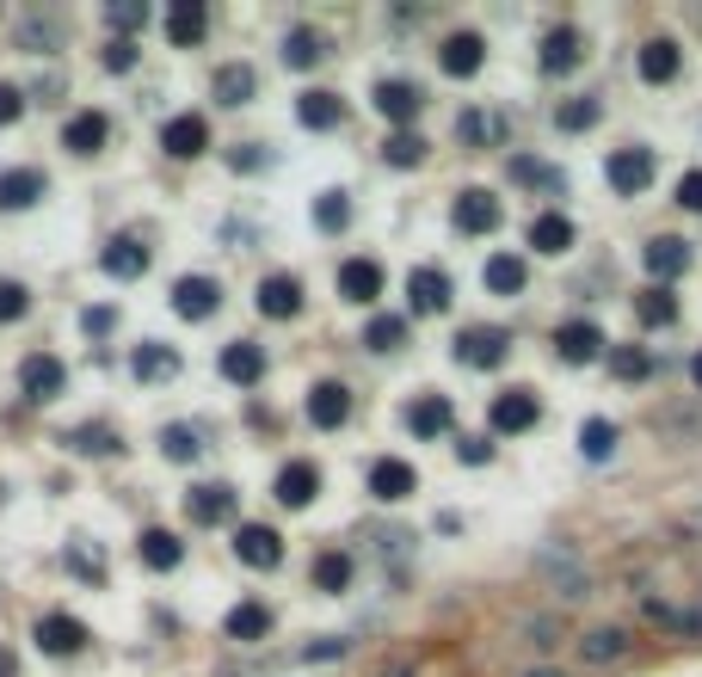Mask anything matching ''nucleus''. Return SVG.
Returning <instances> with one entry per match:
<instances>
[{"instance_id": "1", "label": "nucleus", "mask_w": 702, "mask_h": 677, "mask_svg": "<svg viewBox=\"0 0 702 677\" xmlns=\"http://www.w3.org/2000/svg\"><path fill=\"white\" fill-rule=\"evenodd\" d=\"M653 173H660L653 148H610V160H604V179L616 198H641L653 186Z\"/></svg>"}, {"instance_id": "2", "label": "nucleus", "mask_w": 702, "mask_h": 677, "mask_svg": "<svg viewBox=\"0 0 702 677\" xmlns=\"http://www.w3.org/2000/svg\"><path fill=\"white\" fill-rule=\"evenodd\" d=\"M505 346H512V332H500V327H463L451 339L456 364H468V370H493L505 358Z\"/></svg>"}, {"instance_id": "3", "label": "nucleus", "mask_w": 702, "mask_h": 677, "mask_svg": "<svg viewBox=\"0 0 702 677\" xmlns=\"http://www.w3.org/2000/svg\"><path fill=\"white\" fill-rule=\"evenodd\" d=\"M19 388H26V400L31 407H43V400H56L68 388V370H62V358H50V351H31L26 364H19Z\"/></svg>"}, {"instance_id": "4", "label": "nucleus", "mask_w": 702, "mask_h": 677, "mask_svg": "<svg viewBox=\"0 0 702 677\" xmlns=\"http://www.w3.org/2000/svg\"><path fill=\"white\" fill-rule=\"evenodd\" d=\"M87 640H93V635H87V623H80V616H68V610L38 616V647L50 653V659H75Z\"/></svg>"}, {"instance_id": "5", "label": "nucleus", "mask_w": 702, "mask_h": 677, "mask_svg": "<svg viewBox=\"0 0 702 677\" xmlns=\"http://www.w3.org/2000/svg\"><path fill=\"white\" fill-rule=\"evenodd\" d=\"M160 148H167L172 160H198L204 148H210V123H204L198 111H179V118H167V130H160Z\"/></svg>"}, {"instance_id": "6", "label": "nucleus", "mask_w": 702, "mask_h": 677, "mask_svg": "<svg viewBox=\"0 0 702 677\" xmlns=\"http://www.w3.org/2000/svg\"><path fill=\"white\" fill-rule=\"evenodd\" d=\"M370 492L383 505H401L419 492V475H413V462H401V456H376L370 462Z\"/></svg>"}, {"instance_id": "7", "label": "nucleus", "mask_w": 702, "mask_h": 677, "mask_svg": "<svg viewBox=\"0 0 702 677\" xmlns=\"http://www.w3.org/2000/svg\"><path fill=\"white\" fill-rule=\"evenodd\" d=\"M253 302H259L266 320H296L303 315V283H296L290 271H271V278H259V296H253Z\"/></svg>"}, {"instance_id": "8", "label": "nucleus", "mask_w": 702, "mask_h": 677, "mask_svg": "<svg viewBox=\"0 0 702 677\" xmlns=\"http://www.w3.org/2000/svg\"><path fill=\"white\" fill-rule=\"evenodd\" d=\"M223 308V283L216 278H179L172 283V315L179 320H210Z\"/></svg>"}, {"instance_id": "9", "label": "nucleus", "mask_w": 702, "mask_h": 677, "mask_svg": "<svg viewBox=\"0 0 702 677\" xmlns=\"http://www.w3.org/2000/svg\"><path fill=\"white\" fill-rule=\"evenodd\" d=\"M235 555L247 560V567L271 573L284 560V536L271 530V524H240V530H235Z\"/></svg>"}, {"instance_id": "10", "label": "nucleus", "mask_w": 702, "mask_h": 677, "mask_svg": "<svg viewBox=\"0 0 702 677\" xmlns=\"http://www.w3.org/2000/svg\"><path fill=\"white\" fill-rule=\"evenodd\" d=\"M500 222H505V203L493 198V191L468 186L463 198H456V228H463V235H493Z\"/></svg>"}, {"instance_id": "11", "label": "nucleus", "mask_w": 702, "mask_h": 677, "mask_svg": "<svg viewBox=\"0 0 702 677\" xmlns=\"http://www.w3.org/2000/svg\"><path fill=\"white\" fill-rule=\"evenodd\" d=\"M536 412H543V407H536L531 388H505V395H493L487 419H493V431H512V438H517V431L536 426Z\"/></svg>"}, {"instance_id": "12", "label": "nucleus", "mask_w": 702, "mask_h": 677, "mask_svg": "<svg viewBox=\"0 0 702 677\" xmlns=\"http://www.w3.org/2000/svg\"><path fill=\"white\" fill-rule=\"evenodd\" d=\"M345 419H352V388H345V382H315V388H308V426L339 431Z\"/></svg>"}, {"instance_id": "13", "label": "nucleus", "mask_w": 702, "mask_h": 677, "mask_svg": "<svg viewBox=\"0 0 702 677\" xmlns=\"http://www.w3.org/2000/svg\"><path fill=\"white\" fill-rule=\"evenodd\" d=\"M437 62H444V74L468 80V74H481V62H487V43H481V31H451L444 50H437Z\"/></svg>"}, {"instance_id": "14", "label": "nucleus", "mask_w": 702, "mask_h": 677, "mask_svg": "<svg viewBox=\"0 0 702 677\" xmlns=\"http://www.w3.org/2000/svg\"><path fill=\"white\" fill-rule=\"evenodd\" d=\"M407 296H413V315H444L451 308V278L437 266H413L407 271Z\"/></svg>"}, {"instance_id": "15", "label": "nucleus", "mask_w": 702, "mask_h": 677, "mask_svg": "<svg viewBox=\"0 0 702 677\" xmlns=\"http://www.w3.org/2000/svg\"><path fill=\"white\" fill-rule=\"evenodd\" d=\"M186 518L191 524H228V518H235V487H223V480L191 487L186 492Z\"/></svg>"}, {"instance_id": "16", "label": "nucleus", "mask_w": 702, "mask_h": 677, "mask_svg": "<svg viewBox=\"0 0 702 677\" xmlns=\"http://www.w3.org/2000/svg\"><path fill=\"white\" fill-rule=\"evenodd\" d=\"M271 492H278V505L303 511V505H315V492H320V468L315 462H284L278 480H271Z\"/></svg>"}, {"instance_id": "17", "label": "nucleus", "mask_w": 702, "mask_h": 677, "mask_svg": "<svg viewBox=\"0 0 702 677\" xmlns=\"http://www.w3.org/2000/svg\"><path fill=\"white\" fill-rule=\"evenodd\" d=\"M204 31H210V7H204V0H172V13H167V43L172 50L204 43Z\"/></svg>"}, {"instance_id": "18", "label": "nucleus", "mask_w": 702, "mask_h": 677, "mask_svg": "<svg viewBox=\"0 0 702 677\" xmlns=\"http://www.w3.org/2000/svg\"><path fill=\"white\" fill-rule=\"evenodd\" d=\"M419 106H425L419 80H383V87H376V111H383L388 123H413L419 118Z\"/></svg>"}, {"instance_id": "19", "label": "nucleus", "mask_w": 702, "mask_h": 677, "mask_svg": "<svg viewBox=\"0 0 702 677\" xmlns=\"http://www.w3.org/2000/svg\"><path fill=\"white\" fill-rule=\"evenodd\" d=\"M339 296L358 302V308H370L376 296H383V266H376V259H345L339 266Z\"/></svg>"}, {"instance_id": "20", "label": "nucleus", "mask_w": 702, "mask_h": 677, "mask_svg": "<svg viewBox=\"0 0 702 677\" xmlns=\"http://www.w3.org/2000/svg\"><path fill=\"white\" fill-rule=\"evenodd\" d=\"M585 62V38L573 26H548L543 31V68L548 74H573V68Z\"/></svg>"}, {"instance_id": "21", "label": "nucleus", "mask_w": 702, "mask_h": 677, "mask_svg": "<svg viewBox=\"0 0 702 677\" xmlns=\"http://www.w3.org/2000/svg\"><path fill=\"white\" fill-rule=\"evenodd\" d=\"M597 351H604V332H597L592 320H567V327H555V358L561 364H592Z\"/></svg>"}, {"instance_id": "22", "label": "nucleus", "mask_w": 702, "mask_h": 677, "mask_svg": "<svg viewBox=\"0 0 702 677\" xmlns=\"http://www.w3.org/2000/svg\"><path fill=\"white\" fill-rule=\"evenodd\" d=\"M106 136H111L106 111H75V118L62 123V148H68V155H99Z\"/></svg>"}, {"instance_id": "23", "label": "nucleus", "mask_w": 702, "mask_h": 677, "mask_svg": "<svg viewBox=\"0 0 702 677\" xmlns=\"http://www.w3.org/2000/svg\"><path fill=\"white\" fill-rule=\"evenodd\" d=\"M43 191H50V179L38 167H13V173H0V210H31Z\"/></svg>"}, {"instance_id": "24", "label": "nucleus", "mask_w": 702, "mask_h": 677, "mask_svg": "<svg viewBox=\"0 0 702 677\" xmlns=\"http://www.w3.org/2000/svg\"><path fill=\"white\" fill-rule=\"evenodd\" d=\"M641 80L647 87H665V80H678V68H684V56H678V43L672 38H647L641 43Z\"/></svg>"}, {"instance_id": "25", "label": "nucleus", "mask_w": 702, "mask_h": 677, "mask_svg": "<svg viewBox=\"0 0 702 677\" xmlns=\"http://www.w3.org/2000/svg\"><path fill=\"white\" fill-rule=\"evenodd\" d=\"M641 259H647V271L660 278V290H665L672 278H684L690 247H684V240H672V235H660V240H647V252H641Z\"/></svg>"}, {"instance_id": "26", "label": "nucleus", "mask_w": 702, "mask_h": 677, "mask_svg": "<svg viewBox=\"0 0 702 677\" xmlns=\"http://www.w3.org/2000/svg\"><path fill=\"white\" fill-rule=\"evenodd\" d=\"M223 376L240 388H253L259 376H266V351L253 346V339H235V346H223Z\"/></svg>"}, {"instance_id": "27", "label": "nucleus", "mask_w": 702, "mask_h": 677, "mask_svg": "<svg viewBox=\"0 0 702 677\" xmlns=\"http://www.w3.org/2000/svg\"><path fill=\"white\" fill-rule=\"evenodd\" d=\"M407 431L413 438H444V431H451V400L444 395H419L407 407Z\"/></svg>"}, {"instance_id": "28", "label": "nucleus", "mask_w": 702, "mask_h": 677, "mask_svg": "<svg viewBox=\"0 0 702 677\" xmlns=\"http://www.w3.org/2000/svg\"><path fill=\"white\" fill-rule=\"evenodd\" d=\"M136 555H142V567L172 573L179 560H186V542H179L172 530H142V536H136Z\"/></svg>"}, {"instance_id": "29", "label": "nucleus", "mask_w": 702, "mask_h": 677, "mask_svg": "<svg viewBox=\"0 0 702 677\" xmlns=\"http://www.w3.org/2000/svg\"><path fill=\"white\" fill-rule=\"evenodd\" d=\"M99 266H106L111 278H142V271H148V247L136 235H118L106 252H99Z\"/></svg>"}, {"instance_id": "30", "label": "nucleus", "mask_w": 702, "mask_h": 677, "mask_svg": "<svg viewBox=\"0 0 702 677\" xmlns=\"http://www.w3.org/2000/svg\"><path fill=\"white\" fill-rule=\"evenodd\" d=\"M531 247H536V252H548V259H561V252L573 247V222H567L561 210H543V216L531 222Z\"/></svg>"}, {"instance_id": "31", "label": "nucleus", "mask_w": 702, "mask_h": 677, "mask_svg": "<svg viewBox=\"0 0 702 677\" xmlns=\"http://www.w3.org/2000/svg\"><path fill=\"white\" fill-rule=\"evenodd\" d=\"M296 118H303L308 130H339L345 106H339V93H327V87H315V93H303V99H296Z\"/></svg>"}, {"instance_id": "32", "label": "nucleus", "mask_w": 702, "mask_h": 677, "mask_svg": "<svg viewBox=\"0 0 702 677\" xmlns=\"http://www.w3.org/2000/svg\"><path fill=\"white\" fill-rule=\"evenodd\" d=\"M580 659L585 665H616V659H629V628H592V635L580 640Z\"/></svg>"}, {"instance_id": "33", "label": "nucleus", "mask_w": 702, "mask_h": 677, "mask_svg": "<svg viewBox=\"0 0 702 677\" xmlns=\"http://www.w3.org/2000/svg\"><path fill=\"white\" fill-rule=\"evenodd\" d=\"M210 87H216V106H247L259 80H253V68H247V62H223Z\"/></svg>"}, {"instance_id": "34", "label": "nucleus", "mask_w": 702, "mask_h": 677, "mask_svg": "<svg viewBox=\"0 0 702 677\" xmlns=\"http://www.w3.org/2000/svg\"><path fill=\"white\" fill-rule=\"evenodd\" d=\"M223 628H228V640H266L271 635V610L266 604H235Z\"/></svg>"}, {"instance_id": "35", "label": "nucleus", "mask_w": 702, "mask_h": 677, "mask_svg": "<svg viewBox=\"0 0 702 677\" xmlns=\"http://www.w3.org/2000/svg\"><path fill=\"white\" fill-rule=\"evenodd\" d=\"M320 56H327V38H320L315 26H296L290 38H284V62L290 68H315Z\"/></svg>"}, {"instance_id": "36", "label": "nucleus", "mask_w": 702, "mask_h": 677, "mask_svg": "<svg viewBox=\"0 0 702 677\" xmlns=\"http://www.w3.org/2000/svg\"><path fill=\"white\" fill-rule=\"evenodd\" d=\"M481 278H487L493 296H517V290H524V259H512V252H493Z\"/></svg>"}, {"instance_id": "37", "label": "nucleus", "mask_w": 702, "mask_h": 677, "mask_svg": "<svg viewBox=\"0 0 702 677\" xmlns=\"http://www.w3.org/2000/svg\"><path fill=\"white\" fill-rule=\"evenodd\" d=\"M68 450L75 456H118L123 444H118V431L111 426H75L68 431Z\"/></svg>"}, {"instance_id": "38", "label": "nucleus", "mask_w": 702, "mask_h": 677, "mask_svg": "<svg viewBox=\"0 0 702 677\" xmlns=\"http://www.w3.org/2000/svg\"><path fill=\"white\" fill-rule=\"evenodd\" d=\"M315 591H345L352 585V555H339V548H327V555H315Z\"/></svg>"}, {"instance_id": "39", "label": "nucleus", "mask_w": 702, "mask_h": 677, "mask_svg": "<svg viewBox=\"0 0 702 677\" xmlns=\"http://www.w3.org/2000/svg\"><path fill=\"white\" fill-rule=\"evenodd\" d=\"M635 315L647 320V327H672V320H678V296L653 283V290H641V296H635Z\"/></svg>"}, {"instance_id": "40", "label": "nucleus", "mask_w": 702, "mask_h": 677, "mask_svg": "<svg viewBox=\"0 0 702 677\" xmlns=\"http://www.w3.org/2000/svg\"><path fill=\"white\" fill-rule=\"evenodd\" d=\"M610 376H616V382H647L653 376V351H641V346L610 351Z\"/></svg>"}, {"instance_id": "41", "label": "nucleus", "mask_w": 702, "mask_h": 677, "mask_svg": "<svg viewBox=\"0 0 702 677\" xmlns=\"http://www.w3.org/2000/svg\"><path fill=\"white\" fill-rule=\"evenodd\" d=\"M580 450H585V462L616 456V426H610V419H585V426H580Z\"/></svg>"}, {"instance_id": "42", "label": "nucleus", "mask_w": 702, "mask_h": 677, "mask_svg": "<svg viewBox=\"0 0 702 677\" xmlns=\"http://www.w3.org/2000/svg\"><path fill=\"white\" fill-rule=\"evenodd\" d=\"M130 370L142 376V382H167V376L179 370V358H172L167 346H142V351H136V358H130Z\"/></svg>"}, {"instance_id": "43", "label": "nucleus", "mask_w": 702, "mask_h": 677, "mask_svg": "<svg viewBox=\"0 0 702 677\" xmlns=\"http://www.w3.org/2000/svg\"><path fill=\"white\" fill-rule=\"evenodd\" d=\"M383 160H388V167H419V160H425V136L419 130H395L383 142Z\"/></svg>"}, {"instance_id": "44", "label": "nucleus", "mask_w": 702, "mask_h": 677, "mask_svg": "<svg viewBox=\"0 0 702 677\" xmlns=\"http://www.w3.org/2000/svg\"><path fill=\"white\" fill-rule=\"evenodd\" d=\"M401 339H407V320H395V315H376L364 327V346L370 351H401Z\"/></svg>"}, {"instance_id": "45", "label": "nucleus", "mask_w": 702, "mask_h": 677, "mask_svg": "<svg viewBox=\"0 0 702 677\" xmlns=\"http://www.w3.org/2000/svg\"><path fill=\"white\" fill-rule=\"evenodd\" d=\"M345 222H352V203H345V191H320V198H315V228L339 235Z\"/></svg>"}, {"instance_id": "46", "label": "nucleus", "mask_w": 702, "mask_h": 677, "mask_svg": "<svg viewBox=\"0 0 702 677\" xmlns=\"http://www.w3.org/2000/svg\"><path fill=\"white\" fill-rule=\"evenodd\" d=\"M160 450H167V462H191L204 444H198V431H191V426H167V431H160Z\"/></svg>"}, {"instance_id": "47", "label": "nucleus", "mask_w": 702, "mask_h": 677, "mask_svg": "<svg viewBox=\"0 0 702 677\" xmlns=\"http://www.w3.org/2000/svg\"><path fill=\"white\" fill-rule=\"evenodd\" d=\"M597 111H604V106H597V99L585 93V99H573V106H561V111H555V123H561V130H592Z\"/></svg>"}, {"instance_id": "48", "label": "nucleus", "mask_w": 702, "mask_h": 677, "mask_svg": "<svg viewBox=\"0 0 702 677\" xmlns=\"http://www.w3.org/2000/svg\"><path fill=\"white\" fill-rule=\"evenodd\" d=\"M26 308H31L26 283H0V327H7V320H26Z\"/></svg>"}, {"instance_id": "49", "label": "nucleus", "mask_w": 702, "mask_h": 677, "mask_svg": "<svg viewBox=\"0 0 702 677\" xmlns=\"http://www.w3.org/2000/svg\"><path fill=\"white\" fill-rule=\"evenodd\" d=\"M106 19L118 31H142L148 26V7H142V0H118V7H106Z\"/></svg>"}, {"instance_id": "50", "label": "nucleus", "mask_w": 702, "mask_h": 677, "mask_svg": "<svg viewBox=\"0 0 702 677\" xmlns=\"http://www.w3.org/2000/svg\"><path fill=\"white\" fill-rule=\"evenodd\" d=\"M68 567H75L80 573V579H106V560H99V548H93V555H87V548H68Z\"/></svg>"}, {"instance_id": "51", "label": "nucleus", "mask_w": 702, "mask_h": 677, "mask_svg": "<svg viewBox=\"0 0 702 677\" xmlns=\"http://www.w3.org/2000/svg\"><path fill=\"white\" fill-rule=\"evenodd\" d=\"M106 68H111V74H130V68H136V43L130 38L106 43Z\"/></svg>"}, {"instance_id": "52", "label": "nucleus", "mask_w": 702, "mask_h": 677, "mask_svg": "<svg viewBox=\"0 0 702 677\" xmlns=\"http://www.w3.org/2000/svg\"><path fill=\"white\" fill-rule=\"evenodd\" d=\"M512 173L524 179V186H561V173H548V167H536V160H512Z\"/></svg>"}, {"instance_id": "53", "label": "nucleus", "mask_w": 702, "mask_h": 677, "mask_svg": "<svg viewBox=\"0 0 702 677\" xmlns=\"http://www.w3.org/2000/svg\"><path fill=\"white\" fill-rule=\"evenodd\" d=\"M678 203H684V210H702V167L678 179Z\"/></svg>"}, {"instance_id": "54", "label": "nucleus", "mask_w": 702, "mask_h": 677, "mask_svg": "<svg viewBox=\"0 0 702 677\" xmlns=\"http://www.w3.org/2000/svg\"><path fill=\"white\" fill-rule=\"evenodd\" d=\"M19 111H26V93H19V87H0V130H7Z\"/></svg>"}, {"instance_id": "55", "label": "nucleus", "mask_w": 702, "mask_h": 677, "mask_svg": "<svg viewBox=\"0 0 702 677\" xmlns=\"http://www.w3.org/2000/svg\"><path fill=\"white\" fill-rule=\"evenodd\" d=\"M456 456H463V462H493V444L487 438H463L456 444Z\"/></svg>"}, {"instance_id": "56", "label": "nucleus", "mask_w": 702, "mask_h": 677, "mask_svg": "<svg viewBox=\"0 0 702 677\" xmlns=\"http://www.w3.org/2000/svg\"><path fill=\"white\" fill-rule=\"evenodd\" d=\"M80 327H87V332H111V327H118V315H111V308H87Z\"/></svg>"}, {"instance_id": "57", "label": "nucleus", "mask_w": 702, "mask_h": 677, "mask_svg": "<svg viewBox=\"0 0 702 677\" xmlns=\"http://www.w3.org/2000/svg\"><path fill=\"white\" fill-rule=\"evenodd\" d=\"M690 382L702 388V351H696V358H690Z\"/></svg>"}, {"instance_id": "58", "label": "nucleus", "mask_w": 702, "mask_h": 677, "mask_svg": "<svg viewBox=\"0 0 702 677\" xmlns=\"http://www.w3.org/2000/svg\"><path fill=\"white\" fill-rule=\"evenodd\" d=\"M383 677H413V671H407V665H395V671H383Z\"/></svg>"}, {"instance_id": "59", "label": "nucleus", "mask_w": 702, "mask_h": 677, "mask_svg": "<svg viewBox=\"0 0 702 677\" xmlns=\"http://www.w3.org/2000/svg\"><path fill=\"white\" fill-rule=\"evenodd\" d=\"M690 530H696V536H702V511H696V518H690Z\"/></svg>"}, {"instance_id": "60", "label": "nucleus", "mask_w": 702, "mask_h": 677, "mask_svg": "<svg viewBox=\"0 0 702 677\" xmlns=\"http://www.w3.org/2000/svg\"><path fill=\"white\" fill-rule=\"evenodd\" d=\"M524 677H561V671H524Z\"/></svg>"}]
</instances>
